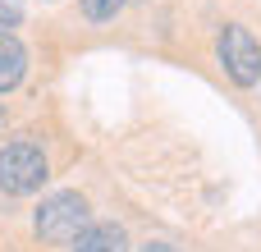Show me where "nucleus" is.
Here are the masks:
<instances>
[{
    "instance_id": "2",
    "label": "nucleus",
    "mask_w": 261,
    "mask_h": 252,
    "mask_svg": "<svg viewBox=\"0 0 261 252\" xmlns=\"http://www.w3.org/2000/svg\"><path fill=\"white\" fill-rule=\"evenodd\" d=\"M46 179H50V161H46L41 142H32V138H14V142L0 147V193H5V197L41 193Z\"/></svg>"
},
{
    "instance_id": "6",
    "label": "nucleus",
    "mask_w": 261,
    "mask_h": 252,
    "mask_svg": "<svg viewBox=\"0 0 261 252\" xmlns=\"http://www.w3.org/2000/svg\"><path fill=\"white\" fill-rule=\"evenodd\" d=\"M78 9H83L87 23H110L128 9V0H78Z\"/></svg>"
},
{
    "instance_id": "1",
    "label": "nucleus",
    "mask_w": 261,
    "mask_h": 252,
    "mask_svg": "<svg viewBox=\"0 0 261 252\" xmlns=\"http://www.w3.org/2000/svg\"><path fill=\"white\" fill-rule=\"evenodd\" d=\"M87 225H92V207H87V197L73 193V188L41 197V207L32 211V230H37V239L50 243V248H73Z\"/></svg>"
},
{
    "instance_id": "3",
    "label": "nucleus",
    "mask_w": 261,
    "mask_h": 252,
    "mask_svg": "<svg viewBox=\"0 0 261 252\" xmlns=\"http://www.w3.org/2000/svg\"><path fill=\"white\" fill-rule=\"evenodd\" d=\"M220 64H225V78L234 87H257L261 83V41L252 37V28H243V23L220 28Z\"/></svg>"
},
{
    "instance_id": "5",
    "label": "nucleus",
    "mask_w": 261,
    "mask_h": 252,
    "mask_svg": "<svg viewBox=\"0 0 261 252\" xmlns=\"http://www.w3.org/2000/svg\"><path fill=\"white\" fill-rule=\"evenodd\" d=\"M69 252H128V234H124L119 225H106V220L96 225V220H92Z\"/></svg>"
},
{
    "instance_id": "8",
    "label": "nucleus",
    "mask_w": 261,
    "mask_h": 252,
    "mask_svg": "<svg viewBox=\"0 0 261 252\" xmlns=\"http://www.w3.org/2000/svg\"><path fill=\"white\" fill-rule=\"evenodd\" d=\"M142 252H179V248H170V243H147Z\"/></svg>"
},
{
    "instance_id": "9",
    "label": "nucleus",
    "mask_w": 261,
    "mask_h": 252,
    "mask_svg": "<svg viewBox=\"0 0 261 252\" xmlns=\"http://www.w3.org/2000/svg\"><path fill=\"white\" fill-rule=\"evenodd\" d=\"M0 129H5V110H0Z\"/></svg>"
},
{
    "instance_id": "7",
    "label": "nucleus",
    "mask_w": 261,
    "mask_h": 252,
    "mask_svg": "<svg viewBox=\"0 0 261 252\" xmlns=\"http://www.w3.org/2000/svg\"><path fill=\"white\" fill-rule=\"evenodd\" d=\"M23 14H28V5H23V0H0V32L18 28V23H23Z\"/></svg>"
},
{
    "instance_id": "4",
    "label": "nucleus",
    "mask_w": 261,
    "mask_h": 252,
    "mask_svg": "<svg viewBox=\"0 0 261 252\" xmlns=\"http://www.w3.org/2000/svg\"><path fill=\"white\" fill-rule=\"evenodd\" d=\"M23 73H28V51H23V41H18L14 32H0V96L14 92V87L23 83Z\"/></svg>"
}]
</instances>
